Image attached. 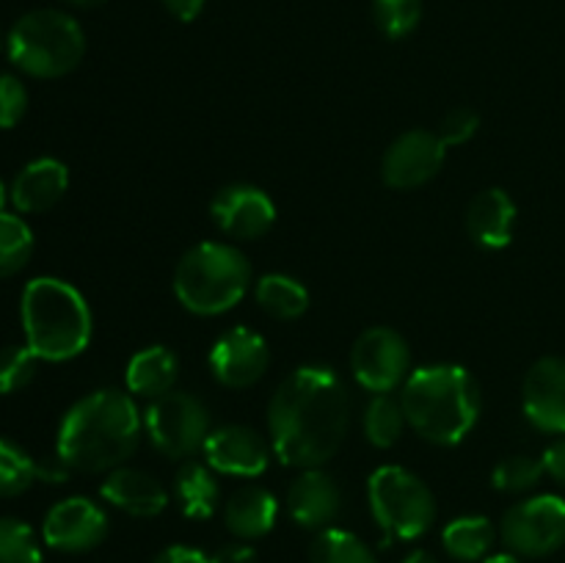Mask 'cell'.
<instances>
[{"label": "cell", "instance_id": "1", "mask_svg": "<svg viewBox=\"0 0 565 563\" xmlns=\"http://www.w3.org/2000/svg\"><path fill=\"white\" fill-rule=\"evenodd\" d=\"M351 423V397L326 364L292 370L268 403V434L276 458L287 467H323L337 456Z\"/></svg>", "mask_w": 565, "mask_h": 563}, {"label": "cell", "instance_id": "2", "mask_svg": "<svg viewBox=\"0 0 565 563\" xmlns=\"http://www.w3.org/2000/svg\"><path fill=\"white\" fill-rule=\"evenodd\" d=\"M143 436V414L130 392L94 390L72 403L55 434V456L72 472H110L125 467Z\"/></svg>", "mask_w": 565, "mask_h": 563}, {"label": "cell", "instance_id": "3", "mask_svg": "<svg viewBox=\"0 0 565 563\" xmlns=\"http://www.w3.org/2000/svg\"><path fill=\"white\" fill-rule=\"evenodd\" d=\"M401 406L408 428L425 442L452 447L478 425L480 386L461 364H423L403 384Z\"/></svg>", "mask_w": 565, "mask_h": 563}, {"label": "cell", "instance_id": "4", "mask_svg": "<svg viewBox=\"0 0 565 563\" xmlns=\"http://www.w3.org/2000/svg\"><path fill=\"white\" fill-rule=\"evenodd\" d=\"M25 346L42 362H70L92 342L94 320L86 298L70 282L36 276L20 298Z\"/></svg>", "mask_w": 565, "mask_h": 563}, {"label": "cell", "instance_id": "5", "mask_svg": "<svg viewBox=\"0 0 565 563\" xmlns=\"http://www.w3.org/2000/svg\"><path fill=\"white\" fill-rule=\"evenodd\" d=\"M252 287V263L230 243H199L188 248L174 270L177 301L199 318H215L243 301Z\"/></svg>", "mask_w": 565, "mask_h": 563}, {"label": "cell", "instance_id": "6", "mask_svg": "<svg viewBox=\"0 0 565 563\" xmlns=\"http://www.w3.org/2000/svg\"><path fill=\"white\" fill-rule=\"evenodd\" d=\"M6 50L20 72L39 81H53L77 70L86 55V33L66 11L36 9L11 25Z\"/></svg>", "mask_w": 565, "mask_h": 563}, {"label": "cell", "instance_id": "7", "mask_svg": "<svg viewBox=\"0 0 565 563\" xmlns=\"http://www.w3.org/2000/svg\"><path fill=\"white\" fill-rule=\"evenodd\" d=\"M367 500L375 522L390 539L414 541L436 522L434 491L412 469L397 464H384L370 475Z\"/></svg>", "mask_w": 565, "mask_h": 563}, {"label": "cell", "instance_id": "8", "mask_svg": "<svg viewBox=\"0 0 565 563\" xmlns=\"http://www.w3.org/2000/svg\"><path fill=\"white\" fill-rule=\"evenodd\" d=\"M210 408L191 392H166L143 412V434L166 458H191L210 436Z\"/></svg>", "mask_w": 565, "mask_h": 563}, {"label": "cell", "instance_id": "9", "mask_svg": "<svg viewBox=\"0 0 565 563\" xmlns=\"http://www.w3.org/2000/svg\"><path fill=\"white\" fill-rule=\"evenodd\" d=\"M500 535L519 557H546L565 546V500L561 495H539L505 511Z\"/></svg>", "mask_w": 565, "mask_h": 563}, {"label": "cell", "instance_id": "10", "mask_svg": "<svg viewBox=\"0 0 565 563\" xmlns=\"http://www.w3.org/2000/svg\"><path fill=\"white\" fill-rule=\"evenodd\" d=\"M353 379L373 395H390L412 375V348L395 329L375 326L351 348Z\"/></svg>", "mask_w": 565, "mask_h": 563}, {"label": "cell", "instance_id": "11", "mask_svg": "<svg viewBox=\"0 0 565 563\" xmlns=\"http://www.w3.org/2000/svg\"><path fill=\"white\" fill-rule=\"evenodd\" d=\"M108 513L88 497H66L55 502L42 522V539L50 550L81 555L99 546L108 535Z\"/></svg>", "mask_w": 565, "mask_h": 563}, {"label": "cell", "instance_id": "12", "mask_svg": "<svg viewBox=\"0 0 565 563\" xmlns=\"http://www.w3.org/2000/svg\"><path fill=\"white\" fill-rule=\"evenodd\" d=\"M207 362L210 373L218 384L230 386V390H248L268 373L270 351L259 331L248 329V326H235L213 342Z\"/></svg>", "mask_w": 565, "mask_h": 563}, {"label": "cell", "instance_id": "13", "mask_svg": "<svg viewBox=\"0 0 565 563\" xmlns=\"http://www.w3.org/2000/svg\"><path fill=\"white\" fill-rule=\"evenodd\" d=\"M447 147L439 132L408 130L390 144L381 160V177L395 191H412L434 180L445 166Z\"/></svg>", "mask_w": 565, "mask_h": 563}, {"label": "cell", "instance_id": "14", "mask_svg": "<svg viewBox=\"0 0 565 563\" xmlns=\"http://www.w3.org/2000/svg\"><path fill=\"white\" fill-rule=\"evenodd\" d=\"M210 215L226 237L257 241L274 230L276 204L263 188L235 182V185H226L215 193L213 202H210Z\"/></svg>", "mask_w": 565, "mask_h": 563}, {"label": "cell", "instance_id": "15", "mask_svg": "<svg viewBox=\"0 0 565 563\" xmlns=\"http://www.w3.org/2000/svg\"><path fill=\"white\" fill-rule=\"evenodd\" d=\"M524 417L544 434L565 436V359L544 357L527 370L522 386Z\"/></svg>", "mask_w": 565, "mask_h": 563}, {"label": "cell", "instance_id": "16", "mask_svg": "<svg viewBox=\"0 0 565 563\" xmlns=\"http://www.w3.org/2000/svg\"><path fill=\"white\" fill-rule=\"evenodd\" d=\"M204 458L213 472L232 478H257L268 469L270 450L263 436L248 425H221L204 442Z\"/></svg>", "mask_w": 565, "mask_h": 563}, {"label": "cell", "instance_id": "17", "mask_svg": "<svg viewBox=\"0 0 565 563\" xmlns=\"http://www.w3.org/2000/svg\"><path fill=\"white\" fill-rule=\"evenodd\" d=\"M342 511V491L337 480L320 467L301 469L287 489V513L303 530H326Z\"/></svg>", "mask_w": 565, "mask_h": 563}, {"label": "cell", "instance_id": "18", "mask_svg": "<svg viewBox=\"0 0 565 563\" xmlns=\"http://www.w3.org/2000/svg\"><path fill=\"white\" fill-rule=\"evenodd\" d=\"M99 495L119 511L138 519H152L169 508V491L154 475L136 467H116L105 475Z\"/></svg>", "mask_w": 565, "mask_h": 563}, {"label": "cell", "instance_id": "19", "mask_svg": "<svg viewBox=\"0 0 565 563\" xmlns=\"http://www.w3.org/2000/svg\"><path fill=\"white\" fill-rule=\"evenodd\" d=\"M70 188V169L55 158H36L17 171L9 193L17 213H47L64 199Z\"/></svg>", "mask_w": 565, "mask_h": 563}, {"label": "cell", "instance_id": "20", "mask_svg": "<svg viewBox=\"0 0 565 563\" xmlns=\"http://www.w3.org/2000/svg\"><path fill=\"white\" fill-rule=\"evenodd\" d=\"M516 202L502 188H489L472 199L467 210V232L475 246L486 252H500L513 241L516 230Z\"/></svg>", "mask_w": 565, "mask_h": 563}, {"label": "cell", "instance_id": "21", "mask_svg": "<svg viewBox=\"0 0 565 563\" xmlns=\"http://www.w3.org/2000/svg\"><path fill=\"white\" fill-rule=\"evenodd\" d=\"M279 519V500L263 486H243L224 508V524L241 541L263 539Z\"/></svg>", "mask_w": 565, "mask_h": 563}, {"label": "cell", "instance_id": "22", "mask_svg": "<svg viewBox=\"0 0 565 563\" xmlns=\"http://www.w3.org/2000/svg\"><path fill=\"white\" fill-rule=\"evenodd\" d=\"M177 373H180V362H177L174 351H169L166 346L141 348V351L127 362V370H125L127 392L154 401V397L174 390Z\"/></svg>", "mask_w": 565, "mask_h": 563}, {"label": "cell", "instance_id": "23", "mask_svg": "<svg viewBox=\"0 0 565 563\" xmlns=\"http://www.w3.org/2000/svg\"><path fill=\"white\" fill-rule=\"evenodd\" d=\"M177 502L188 519H210L218 508V480L207 464L185 461L174 480Z\"/></svg>", "mask_w": 565, "mask_h": 563}, {"label": "cell", "instance_id": "24", "mask_svg": "<svg viewBox=\"0 0 565 563\" xmlns=\"http://www.w3.org/2000/svg\"><path fill=\"white\" fill-rule=\"evenodd\" d=\"M254 298L276 320H298L309 309V290L287 274H265L254 282Z\"/></svg>", "mask_w": 565, "mask_h": 563}, {"label": "cell", "instance_id": "25", "mask_svg": "<svg viewBox=\"0 0 565 563\" xmlns=\"http://www.w3.org/2000/svg\"><path fill=\"white\" fill-rule=\"evenodd\" d=\"M494 539L497 530L486 517H458L441 530L445 552L463 563L483 561L491 552V546H494Z\"/></svg>", "mask_w": 565, "mask_h": 563}, {"label": "cell", "instance_id": "26", "mask_svg": "<svg viewBox=\"0 0 565 563\" xmlns=\"http://www.w3.org/2000/svg\"><path fill=\"white\" fill-rule=\"evenodd\" d=\"M309 563H379L373 550L356 533L326 528L309 544Z\"/></svg>", "mask_w": 565, "mask_h": 563}, {"label": "cell", "instance_id": "27", "mask_svg": "<svg viewBox=\"0 0 565 563\" xmlns=\"http://www.w3.org/2000/svg\"><path fill=\"white\" fill-rule=\"evenodd\" d=\"M362 425L370 445L386 450V447H392L401 439L403 428H406L408 423L406 414H403L401 401H395V397L390 395H373L367 406H364Z\"/></svg>", "mask_w": 565, "mask_h": 563}, {"label": "cell", "instance_id": "28", "mask_svg": "<svg viewBox=\"0 0 565 563\" xmlns=\"http://www.w3.org/2000/svg\"><path fill=\"white\" fill-rule=\"evenodd\" d=\"M33 257V232L22 215L0 213V279L20 274Z\"/></svg>", "mask_w": 565, "mask_h": 563}, {"label": "cell", "instance_id": "29", "mask_svg": "<svg viewBox=\"0 0 565 563\" xmlns=\"http://www.w3.org/2000/svg\"><path fill=\"white\" fill-rule=\"evenodd\" d=\"M39 461L17 442L0 436V497H20L39 480Z\"/></svg>", "mask_w": 565, "mask_h": 563}, {"label": "cell", "instance_id": "30", "mask_svg": "<svg viewBox=\"0 0 565 563\" xmlns=\"http://www.w3.org/2000/svg\"><path fill=\"white\" fill-rule=\"evenodd\" d=\"M544 475V458L516 453V456H508L502 461H497L494 472H491V484H494L497 491H505V495H522V491L535 489Z\"/></svg>", "mask_w": 565, "mask_h": 563}, {"label": "cell", "instance_id": "31", "mask_svg": "<svg viewBox=\"0 0 565 563\" xmlns=\"http://www.w3.org/2000/svg\"><path fill=\"white\" fill-rule=\"evenodd\" d=\"M373 17L386 39H406L423 20V0H373Z\"/></svg>", "mask_w": 565, "mask_h": 563}, {"label": "cell", "instance_id": "32", "mask_svg": "<svg viewBox=\"0 0 565 563\" xmlns=\"http://www.w3.org/2000/svg\"><path fill=\"white\" fill-rule=\"evenodd\" d=\"M0 563H42V546L31 524L0 517Z\"/></svg>", "mask_w": 565, "mask_h": 563}, {"label": "cell", "instance_id": "33", "mask_svg": "<svg viewBox=\"0 0 565 563\" xmlns=\"http://www.w3.org/2000/svg\"><path fill=\"white\" fill-rule=\"evenodd\" d=\"M39 357L28 346L0 348V395L22 392L36 379Z\"/></svg>", "mask_w": 565, "mask_h": 563}, {"label": "cell", "instance_id": "34", "mask_svg": "<svg viewBox=\"0 0 565 563\" xmlns=\"http://www.w3.org/2000/svg\"><path fill=\"white\" fill-rule=\"evenodd\" d=\"M28 114V88L17 75H0V130H11Z\"/></svg>", "mask_w": 565, "mask_h": 563}, {"label": "cell", "instance_id": "35", "mask_svg": "<svg viewBox=\"0 0 565 563\" xmlns=\"http://www.w3.org/2000/svg\"><path fill=\"white\" fill-rule=\"evenodd\" d=\"M478 130H480V114L478 110L467 108V105H461V108H452L450 114L441 119L439 138L445 141V147H461V144H467L469 138H475V132Z\"/></svg>", "mask_w": 565, "mask_h": 563}, {"label": "cell", "instance_id": "36", "mask_svg": "<svg viewBox=\"0 0 565 563\" xmlns=\"http://www.w3.org/2000/svg\"><path fill=\"white\" fill-rule=\"evenodd\" d=\"M152 563H213V557H210L207 552L196 550V546L174 544V546H166Z\"/></svg>", "mask_w": 565, "mask_h": 563}, {"label": "cell", "instance_id": "37", "mask_svg": "<svg viewBox=\"0 0 565 563\" xmlns=\"http://www.w3.org/2000/svg\"><path fill=\"white\" fill-rule=\"evenodd\" d=\"M541 458H544L546 475H550L552 480H557V484L565 489V436H561L557 442H552Z\"/></svg>", "mask_w": 565, "mask_h": 563}, {"label": "cell", "instance_id": "38", "mask_svg": "<svg viewBox=\"0 0 565 563\" xmlns=\"http://www.w3.org/2000/svg\"><path fill=\"white\" fill-rule=\"evenodd\" d=\"M213 557V563H257V550L246 541H235V544H224Z\"/></svg>", "mask_w": 565, "mask_h": 563}, {"label": "cell", "instance_id": "39", "mask_svg": "<svg viewBox=\"0 0 565 563\" xmlns=\"http://www.w3.org/2000/svg\"><path fill=\"white\" fill-rule=\"evenodd\" d=\"M166 6L171 17H177L180 22H193L204 11L207 0H160Z\"/></svg>", "mask_w": 565, "mask_h": 563}, {"label": "cell", "instance_id": "40", "mask_svg": "<svg viewBox=\"0 0 565 563\" xmlns=\"http://www.w3.org/2000/svg\"><path fill=\"white\" fill-rule=\"evenodd\" d=\"M70 472H72V469L66 467V464L61 461L58 456L47 458V461L39 464V469H36L39 480H44V484H64V480L70 478Z\"/></svg>", "mask_w": 565, "mask_h": 563}, {"label": "cell", "instance_id": "41", "mask_svg": "<svg viewBox=\"0 0 565 563\" xmlns=\"http://www.w3.org/2000/svg\"><path fill=\"white\" fill-rule=\"evenodd\" d=\"M403 563H439V561H436V557L430 555V552L414 550V552H408L406 557H403Z\"/></svg>", "mask_w": 565, "mask_h": 563}, {"label": "cell", "instance_id": "42", "mask_svg": "<svg viewBox=\"0 0 565 563\" xmlns=\"http://www.w3.org/2000/svg\"><path fill=\"white\" fill-rule=\"evenodd\" d=\"M483 563H522V561H519V555H513V552H500V555L486 557Z\"/></svg>", "mask_w": 565, "mask_h": 563}, {"label": "cell", "instance_id": "43", "mask_svg": "<svg viewBox=\"0 0 565 563\" xmlns=\"http://www.w3.org/2000/svg\"><path fill=\"white\" fill-rule=\"evenodd\" d=\"M64 3L77 6V9H94V6H103L108 3V0H64Z\"/></svg>", "mask_w": 565, "mask_h": 563}, {"label": "cell", "instance_id": "44", "mask_svg": "<svg viewBox=\"0 0 565 563\" xmlns=\"http://www.w3.org/2000/svg\"><path fill=\"white\" fill-rule=\"evenodd\" d=\"M11 202V193H9V185H6L3 180H0V213L6 210V204Z\"/></svg>", "mask_w": 565, "mask_h": 563}, {"label": "cell", "instance_id": "45", "mask_svg": "<svg viewBox=\"0 0 565 563\" xmlns=\"http://www.w3.org/2000/svg\"><path fill=\"white\" fill-rule=\"evenodd\" d=\"M0 44H3V33H0Z\"/></svg>", "mask_w": 565, "mask_h": 563}]
</instances>
